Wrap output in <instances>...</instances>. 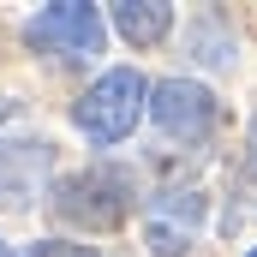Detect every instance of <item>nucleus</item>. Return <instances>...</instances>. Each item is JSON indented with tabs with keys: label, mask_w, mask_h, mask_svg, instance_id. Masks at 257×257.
I'll use <instances>...</instances> for the list:
<instances>
[{
	"label": "nucleus",
	"mask_w": 257,
	"mask_h": 257,
	"mask_svg": "<svg viewBox=\"0 0 257 257\" xmlns=\"http://www.w3.org/2000/svg\"><path fill=\"white\" fill-rule=\"evenodd\" d=\"M150 120L168 138H203L215 126V96L197 78H168V84L150 90Z\"/></svg>",
	"instance_id": "obj_4"
},
{
	"label": "nucleus",
	"mask_w": 257,
	"mask_h": 257,
	"mask_svg": "<svg viewBox=\"0 0 257 257\" xmlns=\"http://www.w3.org/2000/svg\"><path fill=\"white\" fill-rule=\"evenodd\" d=\"M144 108H150L144 78H138L132 66H114V72H102V78L78 96L72 126L84 132L90 144H120V138H132V126H138V114H144Z\"/></svg>",
	"instance_id": "obj_1"
},
{
	"label": "nucleus",
	"mask_w": 257,
	"mask_h": 257,
	"mask_svg": "<svg viewBox=\"0 0 257 257\" xmlns=\"http://www.w3.org/2000/svg\"><path fill=\"white\" fill-rule=\"evenodd\" d=\"M114 24H120L126 42L150 48V42H162V36L174 30V6H162V0H120V6H114Z\"/></svg>",
	"instance_id": "obj_5"
},
{
	"label": "nucleus",
	"mask_w": 257,
	"mask_h": 257,
	"mask_svg": "<svg viewBox=\"0 0 257 257\" xmlns=\"http://www.w3.org/2000/svg\"><path fill=\"white\" fill-rule=\"evenodd\" d=\"M30 257H102L96 245H72V239H42V245H30Z\"/></svg>",
	"instance_id": "obj_6"
},
{
	"label": "nucleus",
	"mask_w": 257,
	"mask_h": 257,
	"mask_svg": "<svg viewBox=\"0 0 257 257\" xmlns=\"http://www.w3.org/2000/svg\"><path fill=\"white\" fill-rule=\"evenodd\" d=\"M245 257H257V245H251V251H245Z\"/></svg>",
	"instance_id": "obj_8"
},
{
	"label": "nucleus",
	"mask_w": 257,
	"mask_h": 257,
	"mask_svg": "<svg viewBox=\"0 0 257 257\" xmlns=\"http://www.w3.org/2000/svg\"><path fill=\"white\" fill-rule=\"evenodd\" d=\"M24 36H30L36 48H48V54L78 60V54H96V48H102V18H96V6H84V0H54V6H42V12L24 24Z\"/></svg>",
	"instance_id": "obj_3"
},
{
	"label": "nucleus",
	"mask_w": 257,
	"mask_h": 257,
	"mask_svg": "<svg viewBox=\"0 0 257 257\" xmlns=\"http://www.w3.org/2000/svg\"><path fill=\"white\" fill-rule=\"evenodd\" d=\"M126 197H132V180L120 168H90V174H72L54 186V209L84 227H114L126 215Z\"/></svg>",
	"instance_id": "obj_2"
},
{
	"label": "nucleus",
	"mask_w": 257,
	"mask_h": 257,
	"mask_svg": "<svg viewBox=\"0 0 257 257\" xmlns=\"http://www.w3.org/2000/svg\"><path fill=\"white\" fill-rule=\"evenodd\" d=\"M0 257H12V245H6V239H0Z\"/></svg>",
	"instance_id": "obj_7"
}]
</instances>
